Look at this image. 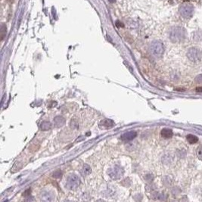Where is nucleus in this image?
Segmentation results:
<instances>
[{
	"label": "nucleus",
	"instance_id": "nucleus-13",
	"mask_svg": "<svg viewBox=\"0 0 202 202\" xmlns=\"http://www.w3.org/2000/svg\"><path fill=\"white\" fill-rule=\"evenodd\" d=\"M192 39L195 41H201L202 40V31L201 30H197V31H195L192 34Z\"/></svg>",
	"mask_w": 202,
	"mask_h": 202
},
{
	"label": "nucleus",
	"instance_id": "nucleus-8",
	"mask_svg": "<svg viewBox=\"0 0 202 202\" xmlns=\"http://www.w3.org/2000/svg\"><path fill=\"white\" fill-rule=\"evenodd\" d=\"M137 135V133L133 131H130V132H127L123 133L121 135V139L125 142H128V141H131L133 139H135Z\"/></svg>",
	"mask_w": 202,
	"mask_h": 202
},
{
	"label": "nucleus",
	"instance_id": "nucleus-18",
	"mask_svg": "<svg viewBox=\"0 0 202 202\" xmlns=\"http://www.w3.org/2000/svg\"><path fill=\"white\" fill-rule=\"evenodd\" d=\"M197 155L199 159H201L202 160V145L199 146L198 148L197 149Z\"/></svg>",
	"mask_w": 202,
	"mask_h": 202
},
{
	"label": "nucleus",
	"instance_id": "nucleus-15",
	"mask_svg": "<svg viewBox=\"0 0 202 202\" xmlns=\"http://www.w3.org/2000/svg\"><path fill=\"white\" fill-rule=\"evenodd\" d=\"M186 139L188 141V143H190V144H195L198 141V138L197 136H195V135H192V134H189V135H187Z\"/></svg>",
	"mask_w": 202,
	"mask_h": 202
},
{
	"label": "nucleus",
	"instance_id": "nucleus-12",
	"mask_svg": "<svg viewBox=\"0 0 202 202\" xmlns=\"http://www.w3.org/2000/svg\"><path fill=\"white\" fill-rule=\"evenodd\" d=\"M92 172V169L91 167H90V165H88V164H84L83 165V167L82 168V170H81V174L83 175V176H87V175H89L90 173H91Z\"/></svg>",
	"mask_w": 202,
	"mask_h": 202
},
{
	"label": "nucleus",
	"instance_id": "nucleus-10",
	"mask_svg": "<svg viewBox=\"0 0 202 202\" xmlns=\"http://www.w3.org/2000/svg\"><path fill=\"white\" fill-rule=\"evenodd\" d=\"M160 135H161L162 137L164 138V139H170V138H171L173 136V131L170 129L164 128L161 130Z\"/></svg>",
	"mask_w": 202,
	"mask_h": 202
},
{
	"label": "nucleus",
	"instance_id": "nucleus-5",
	"mask_svg": "<svg viewBox=\"0 0 202 202\" xmlns=\"http://www.w3.org/2000/svg\"><path fill=\"white\" fill-rule=\"evenodd\" d=\"M80 180L75 174H71L67 177L66 182V188L69 190H75L79 187Z\"/></svg>",
	"mask_w": 202,
	"mask_h": 202
},
{
	"label": "nucleus",
	"instance_id": "nucleus-17",
	"mask_svg": "<svg viewBox=\"0 0 202 202\" xmlns=\"http://www.w3.org/2000/svg\"><path fill=\"white\" fill-rule=\"evenodd\" d=\"M62 173L61 170L56 171V172H54V173L52 174V176L54 178H55V179H59V178L62 177Z\"/></svg>",
	"mask_w": 202,
	"mask_h": 202
},
{
	"label": "nucleus",
	"instance_id": "nucleus-16",
	"mask_svg": "<svg viewBox=\"0 0 202 202\" xmlns=\"http://www.w3.org/2000/svg\"><path fill=\"white\" fill-rule=\"evenodd\" d=\"M1 32H2V39H4L5 34H6V32H7V29H6V27L5 26L4 24H2V27H1Z\"/></svg>",
	"mask_w": 202,
	"mask_h": 202
},
{
	"label": "nucleus",
	"instance_id": "nucleus-3",
	"mask_svg": "<svg viewBox=\"0 0 202 202\" xmlns=\"http://www.w3.org/2000/svg\"><path fill=\"white\" fill-rule=\"evenodd\" d=\"M149 51L154 58H160L164 53V46L160 41H153L150 44Z\"/></svg>",
	"mask_w": 202,
	"mask_h": 202
},
{
	"label": "nucleus",
	"instance_id": "nucleus-1",
	"mask_svg": "<svg viewBox=\"0 0 202 202\" xmlns=\"http://www.w3.org/2000/svg\"><path fill=\"white\" fill-rule=\"evenodd\" d=\"M186 30L180 26L172 27L169 30V39L172 42L179 43L186 39Z\"/></svg>",
	"mask_w": 202,
	"mask_h": 202
},
{
	"label": "nucleus",
	"instance_id": "nucleus-7",
	"mask_svg": "<svg viewBox=\"0 0 202 202\" xmlns=\"http://www.w3.org/2000/svg\"><path fill=\"white\" fill-rule=\"evenodd\" d=\"M40 198L43 201H52L54 200V196L49 191H43L41 193Z\"/></svg>",
	"mask_w": 202,
	"mask_h": 202
},
{
	"label": "nucleus",
	"instance_id": "nucleus-6",
	"mask_svg": "<svg viewBox=\"0 0 202 202\" xmlns=\"http://www.w3.org/2000/svg\"><path fill=\"white\" fill-rule=\"evenodd\" d=\"M109 176L112 179H119L123 175V170L119 166H114L108 170Z\"/></svg>",
	"mask_w": 202,
	"mask_h": 202
},
{
	"label": "nucleus",
	"instance_id": "nucleus-9",
	"mask_svg": "<svg viewBox=\"0 0 202 202\" xmlns=\"http://www.w3.org/2000/svg\"><path fill=\"white\" fill-rule=\"evenodd\" d=\"M54 124L56 128L62 127L65 124V119L62 116H57L54 118Z\"/></svg>",
	"mask_w": 202,
	"mask_h": 202
},
{
	"label": "nucleus",
	"instance_id": "nucleus-11",
	"mask_svg": "<svg viewBox=\"0 0 202 202\" xmlns=\"http://www.w3.org/2000/svg\"><path fill=\"white\" fill-rule=\"evenodd\" d=\"M114 123L111 120H104L100 123V127H102L103 128H111L114 127Z\"/></svg>",
	"mask_w": 202,
	"mask_h": 202
},
{
	"label": "nucleus",
	"instance_id": "nucleus-22",
	"mask_svg": "<svg viewBox=\"0 0 202 202\" xmlns=\"http://www.w3.org/2000/svg\"><path fill=\"white\" fill-rule=\"evenodd\" d=\"M108 1L111 2V3H114V2H116V0H108Z\"/></svg>",
	"mask_w": 202,
	"mask_h": 202
},
{
	"label": "nucleus",
	"instance_id": "nucleus-4",
	"mask_svg": "<svg viewBox=\"0 0 202 202\" xmlns=\"http://www.w3.org/2000/svg\"><path fill=\"white\" fill-rule=\"evenodd\" d=\"M186 55L189 61L195 63L199 62L202 59V52L197 47H192L188 49Z\"/></svg>",
	"mask_w": 202,
	"mask_h": 202
},
{
	"label": "nucleus",
	"instance_id": "nucleus-20",
	"mask_svg": "<svg viewBox=\"0 0 202 202\" xmlns=\"http://www.w3.org/2000/svg\"><path fill=\"white\" fill-rule=\"evenodd\" d=\"M77 126H78L77 123H76L75 121H74V120H72V121L70 122V127H71L72 129L77 128Z\"/></svg>",
	"mask_w": 202,
	"mask_h": 202
},
{
	"label": "nucleus",
	"instance_id": "nucleus-2",
	"mask_svg": "<svg viewBox=\"0 0 202 202\" xmlns=\"http://www.w3.org/2000/svg\"><path fill=\"white\" fill-rule=\"evenodd\" d=\"M179 14L184 19H190L195 14V7L190 2H183L179 7Z\"/></svg>",
	"mask_w": 202,
	"mask_h": 202
},
{
	"label": "nucleus",
	"instance_id": "nucleus-19",
	"mask_svg": "<svg viewBox=\"0 0 202 202\" xmlns=\"http://www.w3.org/2000/svg\"><path fill=\"white\" fill-rule=\"evenodd\" d=\"M195 81L198 83H202V74H199L195 78Z\"/></svg>",
	"mask_w": 202,
	"mask_h": 202
},
{
	"label": "nucleus",
	"instance_id": "nucleus-21",
	"mask_svg": "<svg viewBox=\"0 0 202 202\" xmlns=\"http://www.w3.org/2000/svg\"><path fill=\"white\" fill-rule=\"evenodd\" d=\"M196 92H202V86H198V87H197L196 88Z\"/></svg>",
	"mask_w": 202,
	"mask_h": 202
},
{
	"label": "nucleus",
	"instance_id": "nucleus-14",
	"mask_svg": "<svg viewBox=\"0 0 202 202\" xmlns=\"http://www.w3.org/2000/svg\"><path fill=\"white\" fill-rule=\"evenodd\" d=\"M52 128V123L49 121H43L40 124V129L42 131H47Z\"/></svg>",
	"mask_w": 202,
	"mask_h": 202
}]
</instances>
